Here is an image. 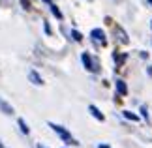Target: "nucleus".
Segmentation results:
<instances>
[{
    "label": "nucleus",
    "instance_id": "obj_20",
    "mask_svg": "<svg viewBox=\"0 0 152 148\" xmlns=\"http://www.w3.org/2000/svg\"><path fill=\"white\" fill-rule=\"evenodd\" d=\"M150 28H152V21H150Z\"/></svg>",
    "mask_w": 152,
    "mask_h": 148
},
{
    "label": "nucleus",
    "instance_id": "obj_7",
    "mask_svg": "<svg viewBox=\"0 0 152 148\" xmlns=\"http://www.w3.org/2000/svg\"><path fill=\"white\" fill-rule=\"evenodd\" d=\"M28 79H30V82H32V85H36V86H42L43 85V79L36 71H28Z\"/></svg>",
    "mask_w": 152,
    "mask_h": 148
},
{
    "label": "nucleus",
    "instance_id": "obj_13",
    "mask_svg": "<svg viewBox=\"0 0 152 148\" xmlns=\"http://www.w3.org/2000/svg\"><path fill=\"white\" fill-rule=\"evenodd\" d=\"M72 38L75 41H83V34H81L79 30H72Z\"/></svg>",
    "mask_w": 152,
    "mask_h": 148
},
{
    "label": "nucleus",
    "instance_id": "obj_8",
    "mask_svg": "<svg viewBox=\"0 0 152 148\" xmlns=\"http://www.w3.org/2000/svg\"><path fill=\"white\" fill-rule=\"evenodd\" d=\"M115 32H116V34H118V39L122 41V43H128V41H130V39H128V36H126V32H124V30H122V28H120L118 25H116V26H115Z\"/></svg>",
    "mask_w": 152,
    "mask_h": 148
},
{
    "label": "nucleus",
    "instance_id": "obj_17",
    "mask_svg": "<svg viewBox=\"0 0 152 148\" xmlns=\"http://www.w3.org/2000/svg\"><path fill=\"white\" fill-rule=\"evenodd\" d=\"M38 148H47V146H43V144H38Z\"/></svg>",
    "mask_w": 152,
    "mask_h": 148
},
{
    "label": "nucleus",
    "instance_id": "obj_4",
    "mask_svg": "<svg viewBox=\"0 0 152 148\" xmlns=\"http://www.w3.org/2000/svg\"><path fill=\"white\" fill-rule=\"evenodd\" d=\"M115 88H116V92H118V96H128V86H126V82L122 79L115 81Z\"/></svg>",
    "mask_w": 152,
    "mask_h": 148
},
{
    "label": "nucleus",
    "instance_id": "obj_18",
    "mask_svg": "<svg viewBox=\"0 0 152 148\" xmlns=\"http://www.w3.org/2000/svg\"><path fill=\"white\" fill-rule=\"evenodd\" d=\"M43 2H47V4H53V2H51V0H43Z\"/></svg>",
    "mask_w": 152,
    "mask_h": 148
},
{
    "label": "nucleus",
    "instance_id": "obj_2",
    "mask_svg": "<svg viewBox=\"0 0 152 148\" xmlns=\"http://www.w3.org/2000/svg\"><path fill=\"white\" fill-rule=\"evenodd\" d=\"M81 60H83V66H85L86 71H90V73H98V71H100V64H98V60L92 55L83 52V55H81Z\"/></svg>",
    "mask_w": 152,
    "mask_h": 148
},
{
    "label": "nucleus",
    "instance_id": "obj_19",
    "mask_svg": "<svg viewBox=\"0 0 152 148\" xmlns=\"http://www.w3.org/2000/svg\"><path fill=\"white\" fill-rule=\"evenodd\" d=\"M148 2H150V6H152V0H148Z\"/></svg>",
    "mask_w": 152,
    "mask_h": 148
},
{
    "label": "nucleus",
    "instance_id": "obj_1",
    "mask_svg": "<svg viewBox=\"0 0 152 148\" xmlns=\"http://www.w3.org/2000/svg\"><path fill=\"white\" fill-rule=\"evenodd\" d=\"M47 126H49V128L53 129V131H55V133L58 135V137H60V139L64 141V143H66V144H73V146H77V144H79V141H75V139L72 137V133H69L66 128L58 126V124H55V122H49Z\"/></svg>",
    "mask_w": 152,
    "mask_h": 148
},
{
    "label": "nucleus",
    "instance_id": "obj_9",
    "mask_svg": "<svg viewBox=\"0 0 152 148\" xmlns=\"http://www.w3.org/2000/svg\"><path fill=\"white\" fill-rule=\"evenodd\" d=\"M17 124H19V128H21V131L25 133V135H30V128L26 126V122H25V118H19L17 120Z\"/></svg>",
    "mask_w": 152,
    "mask_h": 148
},
{
    "label": "nucleus",
    "instance_id": "obj_3",
    "mask_svg": "<svg viewBox=\"0 0 152 148\" xmlns=\"http://www.w3.org/2000/svg\"><path fill=\"white\" fill-rule=\"evenodd\" d=\"M90 38L96 41V43H100L102 47L107 45V38H105V32L102 30V28H92L90 30Z\"/></svg>",
    "mask_w": 152,
    "mask_h": 148
},
{
    "label": "nucleus",
    "instance_id": "obj_6",
    "mask_svg": "<svg viewBox=\"0 0 152 148\" xmlns=\"http://www.w3.org/2000/svg\"><path fill=\"white\" fill-rule=\"evenodd\" d=\"M0 111H2L4 114H13V112H15L13 107H11V105L6 101V99H2V98H0Z\"/></svg>",
    "mask_w": 152,
    "mask_h": 148
},
{
    "label": "nucleus",
    "instance_id": "obj_15",
    "mask_svg": "<svg viewBox=\"0 0 152 148\" xmlns=\"http://www.w3.org/2000/svg\"><path fill=\"white\" fill-rule=\"evenodd\" d=\"M43 28H45V34H47V36H51V28H49L47 23H43Z\"/></svg>",
    "mask_w": 152,
    "mask_h": 148
},
{
    "label": "nucleus",
    "instance_id": "obj_12",
    "mask_svg": "<svg viewBox=\"0 0 152 148\" xmlns=\"http://www.w3.org/2000/svg\"><path fill=\"white\" fill-rule=\"evenodd\" d=\"M124 116L128 118V120H133V122H137V120H139V116H137V114H133V112H130V111H124Z\"/></svg>",
    "mask_w": 152,
    "mask_h": 148
},
{
    "label": "nucleus",
    "instance_id": "obj_5",
    "mask_svg": "<svg viewBox=\"0 0 152 148\" xmlns=\"http://www.w3.org/2000/svg\"><path fill=\"white\" fill-rule=\"evenodd\" d=\"M88 112H90V114H92V116H94V118H96V120H98V122H103V120H105V116H103V112H102L100 109H98V107H96V105H88Z\"/></svg>",
    "mask_w": 152,
    "mask_h": 148
},
{
    "label": "nucleus",
    "instance_id": "obj_11",
    "mask_svg": "<svg viewBox=\"0 0 152 148\" xmlns=\"http://www.w3.org/2000/svg\"><path fill=\"white\" fill-rule=\"evenodd\" d=\"M49 6H51V13H53V15H55V17H56V19H64V15H62V11H60V9H58V8H56V6H55V4H49Z\"/></svg>",
    "mask_w": 152,
    "mask_h": 148
},
{
    "label": "nucleus",
    "instance_id": "obj_16",
    "mask_svg": "<svg viewBox=\"0 0 152 148\" xmlns=\"http://www.w3.org/2000/svg\"><path fill=\"white\" fill-rule=\"evenodd\" d=\"M96 148H109V146H107V144H98Z\"/></svg>",
    "mask_w": 152,
    "mask_h": 148
},
{
    "label": "nucleus",
    "instance_id": "obj_10",
    "mask_svg": "<svg viewBox=\"0 0 152 148\" xmlns=\"http://www.w3.org/2000/svg\"><path fill=\"white\" fill-rule=\"evenodd\" d=\"M113 58L116 60V66H122L126 60H128V55L124 52V55H116V52H113Z\"/></svg>",
    "mask_w": 152,
    "mask_h": 148
},
{
    "label": "nucleus",
    "instance_id": "obj_14",
    "mask_svg": "<svg viewBox=\"0 0 152 148\" xmlns=\"http://www.w3.org/2000/svg\"><path fill=\"white\" fill-rule=\"evenodd\" d=\"M141 114H143V118H145V120L148 122V112H147V109H145V107L141 109Z\"/></svg>",
    "mask_w": 152,
    "mask_h": 148
}]
</instances>
